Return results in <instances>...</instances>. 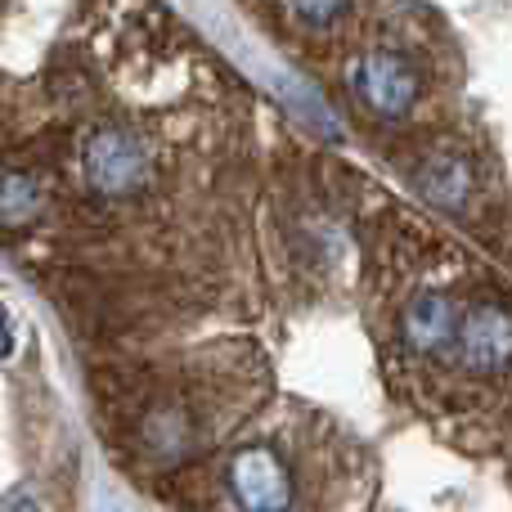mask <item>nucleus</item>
I'll list each match as a JSON object with an SVG mask.
<instances>
[{
	"label": "nucleus",
	"mask_w": 512,
	"mask_h": 512,
	"mask_svg": "<svg viewBox=\"0 0 512 512\" xmlns=\"http://www.w3.org/2000/svg\"><path fill=\"white\" fill-rule=\"evenodd\" d=\"M459 324L463 319L454 315V306L441 297V292H423V297L409 301L405 310V342L414 351H445L450 342H459Z\"/></svg>",
	"instance_id": "39448f33"
},
{
	"label": "nucleus",
	"mask_w": 512,
	"mask_h": 512,
	"mask_svg": "<svg viewBox=\"0 0 512 512\" xmlns=\"http://www.w3.org/2000/svg\"><path fill=\"white\" fill-rule=\"evenodd\" d=\"M418 189H423L427 198H432L436 207H463V198H468L472 189V171L468 162H463V153H427V162L418 167Z\"/></svg>",
	"instance_id": "423d86ee"
},
{
	"label": "nucleus",
	"mask_w": 512,
	"mask_h": 512,
	"mask_svg": "<svg viewBox=\"0 0 512 512\" xmlns=\"http://www.w3.org/2000/svg\"><path fill=\"white\" fill-rule=\"evenodd\" d=\"M81 176L104 198L140 194L153 176L149 144L135 131H126V126H99V131L81 144Z\"/></svg>",
	"instance_id": "f257e3e1"
},
{
	"label": "nucleus",
	"mask_w": 512,
	"mask_h": 512,
	"mask_svg": "<svg viewBox=\"0 0 512 512\" xmlns=\"http://www.w3.org/2000/svg\"><path fill=\"white\" fill-rule=\"evenodd\" d=\"M418 90H423L418 86V72L391 50H369L355 63V95L382 122H400V117L414 113Z\"/></svg>",
	"instance_id": "f03ea898"
},
{
	"label": "nucleus",
	"mask_w": 512,
	"mask_h": 512,
	"mask_svg": "<svg viewBox=\"0 0 512 512\" xmlns=\"http://www.w3.org/2000/svg\"><path fill=\"white\" fill-rule=\"evenodd\" d=\"M230 490L243 512H288L292 481L270 450H243L230 468Z\"/></svg>",
	"instance_id": "7ed1b4c3"
},
{
	"label": "nucleus",
	"mask_w": 512,
	"mask_h": 512,
	"mask_svg": "<svg viewBox=\"0 0 512 512\" xmlns=\"http://www.w3.org/2000/svg\"><path fill=\"white\" fill-rule=\"evenodd\" d=\"M36 207H41V189H36V180L23 176V171H9L5 176V225L18 230L23 221L36 216Z\"/></svg>",
	"instance_id": "0eeeda50"
},
{
	"label": "nucleus",
	"mask_w": 512,
	"mask_h": 512,
	"mask_svg": "<svg viewBox=\"0 0 512 512\" xmlns=\"http://www.w3.org/2000/svg\"><path fill=\"white\" fill-rule=\"evenodd\" d=\"M459 351L472 369H499L512 360V319L495 306H477L459 324Z\"/></svg>",
	"instance_id": "20e7f679"
},
{
	"label": "nucleus",
	"mask_w": 512,
	"mask_h": 512,
	"mask_svg": "<svg viewBox=\"0 0 512 512\" xmlns=\"http://www.w3.org/2000/svg\"><path fill=\"white\" fill-rule=\"evenodd\" d=\"M342 5H346V0H292L297 18H301V23H310V27H328L337 14H342Z\"/></svg>",
	"instance_id": "6e6552de"
},
{
	"label": "nucleus",
	"mask_w": 512,
	"mask_h": 512,
	"mask_svg": "<svg viewBox=\"0 0 512 512\" xmlns=\"http://www.w3.org/2000/svg\"><path fill=\"white\" fill-rule=\"evenodd\" d=\"M5 512H36V504H32V499H27V495H9Z\"/></svg>",
	"instance_id": "1a4fd4ad"
}]
</instances>
